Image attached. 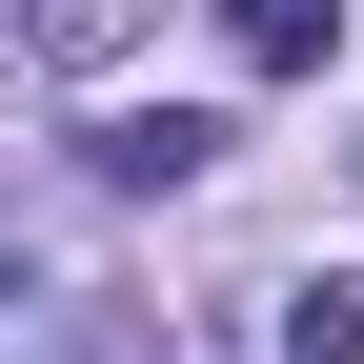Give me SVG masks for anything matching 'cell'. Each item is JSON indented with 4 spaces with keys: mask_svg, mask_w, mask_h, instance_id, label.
Here are the masks:
<instances>
[{
    "mask_svg": "<svg viewBox=\"0 0 364 364\" xmlns=\"http://www.w3.org/2000/svg\"><path fill=\"white\" fill-rule=\"evenodd\" d=\"M223 41H243L263 81H304V61H324V41H344V0H223Z\"/></svg>",
    "mask_w": 364,
    "mask_h": 364,
    "instance_id": "obj_2",
    "label": "cell"
},
{
    "mask_svg": "<svg viewBox=\"0 0 364 364\" xmlns=\"http://www.w3.org/2000/svg\"><path fill=\"white\" fill-rule=\"evenodd\" d=\"M21 41H41V61H122V41H142V0H21Z\"/></svg>",
    "mask_w": 364,
    "mask_h": 364,
    "instance_id": "obj_3",
    "label": "cell"
},
{
    "mask_svg": "<svg viewBox=\"0 0 364 364\" xmlns=\"http://www.w3.org/2000/svg\"><path fill=\"white\" fill-rule=\"evenodd\" d=\"M81 162H102V182H203L223 122H203V102H122V122H81Z\"/></svg>",
    "mask_w": 364,
    "mask_h": 364,
    "instance_id": "obj_1",
    "label": "cell"
},
{
    "mask_svg": "<svg viewBox=\"0 0 364 364\" xmlns=\"http://www.w3.org/2000/svg\"><path fill=\"white\" fill-rule=\"evenodd\" d=\"M284 364H364V284H304L284 304Z\"/></svg>",
    "mask_w": 364,
    "mask_h": 364,
    "instance_id": "obj_4",
    "label": "cell"
}]
</instances>
